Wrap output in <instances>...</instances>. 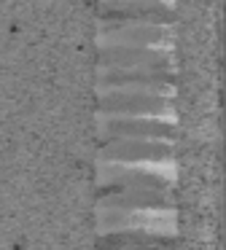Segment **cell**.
<instances>
[{"mask_svg":"<svg viewBox=\"0 0 226 250\" xmlns=\"http://www.w3.org/2000/svg\"><path fill=\"white\" fill-rule=\"evenodd\" d=\"M102 231H143L159 237H175V210H121V207H100Z\"/></svg>","mask_w":226,"mask_h":250,"instance_id":"6da1fadb","label":"cell"},{"mask_svg":"<svg viewBox=\"0 0 226 250\" xmlns=\"http://www.w3.org/2000/svg\"><path fill=\"white\" fill-rule=\"evenodd\" d=\"M105 116H172V103L159 92H105L100 100Z\"/></svg>","mask_w":226,"mask_h":250,"instance_id":"7a4b0ae2","label":"cell"},{"mask_svg":"<svg viewBox=\"0 0 226 250\" xmlns=\"http://www.w3.org/2000/svg\"><path fill=\"white\" fill-rule=\"evenodd\" d=\"M113 137L172 143L175 124L172 119H154V116H105V140Z\"/></svg>","mask_w":226,"mask_h":250,"instance_id":"3957f363","label":"cell"},{"mask_svg":"<svg viewBox=\"0 0 226 250\" xmlns=\"http://www.w3.org/2000/svg\"><path fill=\"white\" fill-rule=\"evenodd\" d=\"M105 162L137 164V162H172V143L164 140H135V137H113L102 151Z\"/></svg>","mask_w":226,"mask_h":250,"instance_id":"277c9868","label":"cell"},{"mask_svg":"<svg viewBox=\"0 0 226 250\" xmlns=\"http://www.w3.org/2000/svg\"><path fill=\"white\" fill-rule=\"evenodd\" d=\"M100 60L105 70H170V57L145 46H105Z\"/></svg>","mask_w":226,"mask_h":250,"instance_id":"5b68a950","label":"cell"},{"mask_svg":"<svg viewBox=\"0 0 226 250\" xmlns=\"http://www.w3.org/2000/svg\"><path fill=\"white\" fill-rule=\"evenodd\" d=\"M100 250H175V239L143 231H113L100 239Z\"/></svg>","mask_w":226,"mask_h":250,"instance_id":"8992f818","label":"cell"}]
</instances>
